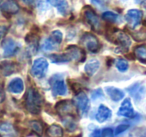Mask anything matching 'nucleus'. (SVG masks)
I'll list each match as a JSON object with an SVG mask.
<instances>
[{"label":"nucleus","instance_id":"22","mask_svg":"<svg viewBox=\"0 0 146 137\" xmlns=\"http://www.w3.org/2000/svg\"><path fill=\"white\" fill-rule=\"evenodd\" d=\"M48 137H63V129L60 125L52 124L47 129Z\"/></svg>","mask_w":146,"mask_h":137},{"label":"nucleus","instance_id":"35","mask_svg":"<svg viewBox=\"0 0 146 137\" xmlns=\"http://www.w3.org/2000/svg\"><path fill=\"white\" fill-rule=\"evenodd\" d=\"M3 99H4V92H3L2 85H1V83H0V103L2 102Z\"/></svg>","mask_w":146,"mask_h":137},{"label":"nucleus","instance_id":"11","mask_svg":"<svg viewBox=\"0 0 146 137\" xmlns=\"http://www.w3.org/2000/svg\"><path fill=\"white\" fill-rule=\"evenodd\" d=\"M73 103L70 101H60L58 104H56V111L61 117L71 116L73 113Z\"/></svg>","mask_w":146,"mask_h":137},{"label":"nucleus","instance_id":"8","mask_svg":"<svg viewBox=\"0 0 146 137\" xmlns=\"http://www.w3.org/2000/svg\"><path fill=\"white\" fill-rule=\"evenodd\" d=\"M51 83V89L54 95H59V96H63V95L67 94V86L65 81L63 78H52L50 81Z\"/></svg>","mask_w":146,"mask_h":137},{"label":"nucleus","instance_id":"19","mask_svg":"<svg viewBox=\"0 0 146 137\" xmlns=\"http://www.w3.org/2000/svg\"><path fill=\"white\" fill-rule=\"evenodd\" d=\"M1 10L8 14H15L16 12H18L19 6L14 0H5L1 4Z\"/></svg>","mask_w":146,"mask_h":137},{"label":"nucleus","instance_id":"30","mask_svg":"<svg viewBox=\"0 0 146 137\" xmlns=\"http://www.w3.org/2000/svg\"><path fill=\"white\" fill-rule=\"evenodd\" d=\"M128 128H129V125H128V124H120V125H118V126L116 127L115 131H114V135H119L120 133L124 132V131L127 130Z\"/></svg>","mask_w":146,"mask_h":137},{"label":"nucleus","instance_id":"38","mask_svg":"<svg viewBox=\"0 0 146 137\" xmlns=\"http://www.w3.org/2000/svg\"><path fill=\"white\" fill-rule=\"evenodd\" d=\"M142 1H144V0H135V3H141Z\"/></svg>","mask_w":146,"mask_h":137},{"label":"nucleus","instance_id":"5","mask_svg":"<svg viewBox=\"0 0 146 137\" xmlns=\"http://www.w3.org/2000/svg\"><path fill=\"white\" fill-rule=\"evenodd\" d=\"M74 103H75L76 107L79 110V112L82 115H86L87 112L89 111L90 108V103H89V98L87 97V95L84 92H80L74 98Z\"/></svg>","mask_w":146,"mask_h":137},{"label":"nucleus","instance_id":"21","mask_svg":"<svg viewBox=\"0 0 146 137\" xmlns=\"http://www.w3.org/2000/svg\"><path fill=\"white\" fill-rule=\"evenodd\" d=\"M100 67V62L97 60V59H91L89 62H87L85 64V67H84V70H85V73L89 76H92L93 74H95L97 72V70Z\"/></svg>","mask_w":146,"mask_h":137},{"label":"nucleus","instance_id":"39","mask_svg":"<svg viewBox=\"0 0 146 137\" xmlns=\"http://www.w3.org/2000/svg\"><path fill=\"white\" fill-rule=\"evenodd\" d=\"M123 1H126V0H123Z\"/></svg>","mask_w":146,"mask_h":137},{"label":"nucleus","instance_id":"26","mask_svg":"<svg viewBox=\"0 0 146 137\" xmlns=\"http://www.w3.org/2000/svg\"><path fill=\"white\" fill-rule=\"evenodd\" d=\"M128 67H129V64H128L127 60H125V59L120 58L116 61V68H117L120 72H125V71H127Z\"/></svg>","mask_w":146,"mask_h":137},{"label":"nucleus","instance_id":"10","mask_svg":"<svg viewBox=\"0 0 146 137\" xmlns=\"http://www.w3.org/2000/svg\"><path fill=\"white\" fill-rule=\"evenodd\" d=\"M117 114L118 116L126 117V118H133L135 116V112H134L133 106H132V103L129 98L124 99L119 110H118Z\"/></svg>","mask_w":146,"mask_h":137},{"label":"nucleus","instance_id":"17","mask_svg":"<svg viewBox=\"0 0 146 137\" xmlns=\"http://www.w3.org/2000/svg\"><path fill=\"white\" fill-rule=\"evenodd\" d=\"M105 92H106V94H107L112 100L115 101V102H118V101H120L121 99L124 98V92L121 89L116 88V87H113V86L106 87Z\"/></svg>","mask_w":146,"mask_h":137},{"label":"nucleus","instance_id":"31","mask_svg":"<svg viewBox=\"0 0 146 137\" xmlns=\"http://www.w3.org/2000/svg\"><path fill=\"white\" fill-rule=\"evenodd\" d=\"M103 96V92H102V90L100 88H98V89H96V90H94L93 92H92V94H91V97H92V99H99V98H101V97Z\"/></svg>","mask_w":146,"mask_h":137},{"label":"nucleus","instance_id":"1","mask_svg":"<svg viewBox=\"0 0 146 137\" xmlns=\"http://www.w3.org/2000/svg\"><path fill=\"white\" fill-rule=\"evenodd\" d=\"M25 107L32 114L40 113L42 107V97L35 88L30 87L27 90L25 95Z\"/></svg>","mask_w":146,"mask_h":137},{"label":"nucleus","instance_id":"16","mask_svg":"<svg viewBox=\"0 0 146 137\" xmlns=\"http://www.w3.org/2000/svg\"><path fill=\"white\" fill-rule=\"evenodd\" d=\"M8 91L13 94H20L24 90V83L23 80L19 77L13 78L10 82L8 83Z\"/></svg>","mask_w":146,"mask_h":137},{"label":"nucleus","instance_id":"32","mask_svg":"<svg viewBox=\"0 0 146 137\" xmlns=\"http://www.w3.org/2000/svg\"><path fill=\"white\" fill-rule=\"evenodd\" d=\"M114 133L112 128H105L102 130V137H112Z\"/></svg>","mask_w":146,"mask_h":137},{"label":"nucleus","instance_id":"36","mask_svg":"<svg viewBox=\"0 0 146 137\" xmlns=\"http://www.w3.org/2000/svg\"><path fill=\"white\" fill-rule=\"evenodd\" d=\"M22 1H23L24 3H30L31 1H32V0H22Z\"/></svg>","mask_w":146,"mask_h":137},{"label":"nucleus","instance_id":"37","mask_svg":"<svg viewBox=\"0 0 146 137\" xmlns=\"http://www.w3.org/2000/svg\"><path fill=\"white\" fill-rule=\"evenodd\" d=\"M143 7H144V9H145V11H146V0H144V1H143Z\"/></svg>","mask_w":146,"mask_h":137},{"label":"nucleus","instance_id":"29","mask_svg":"<svg viewBox=\"0 0 146 137\" xmlns=\"http://www.w3.org/2000/svg\"><path fill=\"white\" fill-rule=\"evenodd\" d=\"M91 3L98 6L99 8H103V7L107 6V4L109 3V0H91Z\"/></svg>","mask_w":146,"mask_h":137},{"label":"nucleus","instance_id":"28","mask_svg":"<svg viewBox=\"0 0 146 137\" xmlns=\"http://www.w3.org/2000/svg\"><path fill=\"white\" fill-rule=\"evenodd\" d=\"M129 137H146V131L144 129H135L132 131Z\"/></svg>","mask_w":146,"mask_h":137},{"label":"nucleus","instance_id":"25","mask_svg":"<svg viewBox=\"0 0 146 137\" xmlns=\"http://www.w3.org/2000/svg\"><path fill=\"white\" fill-rule=\"evenodd\" d=\"M29 125H30L31 129H32L37 135H42L43 127H42L41 122H39V121H37V120H33L29 122Z\"/></svg>","mask_w":146,"mask_h":137},{"label":"nucleus","instance_id":"14","mask_svg":"<svg viewBox=\"0 0 146 137\" xmlns=\"http://www.w3.org/2000/svg\"><path fill=\"white\" fill-rule=\"evenodd\" d=\"M67 55H68L69 59L75 61H82L84 59V53L82 49H80L77 46H69L65 51Z\"/></svg>","mask_w":146,"mask_h":137},{"label":"nucleus","instance_id":"15","mask_svg":"<svg viewBox=\"0 0 146 137\" xmlns=\"http://www.w3.org/2000/svg\"><path fill=\"white\" fill-rule=\"evenodd\" d=\"M0 137H18V133L10 123H0Z\"/></svg>","mask_w":146,"mask_h":137},{"label":"nucleus","instance_id":"34","mask_svg":"<svg viewBox=\"0 0 146 137\" xmlns=\"http://www.w3.org/2000/svg\"><path fill=\"white\" fill-rule=\"evenodd\" d=\"M90 137H102L101 130H99V129H96V130H94L93 132L91 133Z\"/></svg>","mask_w":146,"mask_h":137},{"label":"nucleus","instance_id":"20","mask_svg":"<svg viewBox=\"0 0 146 137\" xmlns=\"http://www.w3.org/2000/svg\"><path fill=\"white\" fill-rule=\"evenodd\" d=\"M128 91H129L130 95H131L133 98H135L136 101H137V100H140V99L142 98L145 89H144V87L142 86V85L137 84V83H136V84L130 86L129 88H128Z\"/></svg>","mask_w":146,"mask_h":137},{"label":"nucleus","instance_id":"3","mask_svg":"<svg viewBox=\"0 0 146 137\" xmlns=\"http://www.w3.org/2000/svg\"><path fill=\"white\" fill-rule=\"evenodd\" d=\"M48 70V62L45 58H37L34 60L31 73L36 78H43Z\"/></svg>","mask_w":146,"mask_h":137},{"label":"nucleus","instance_id":"6","mask_svg":"<svg viewBox=\"0 0 146 137\" xmlns=\"http://www.w3.org/2000/svg\"><path fill=\"white\" fill-rule=\"evenodd\" d=\"M143 13L139 9H130L125 15V19L131 27H137L141 23Z\"/></svg>","mask_w":146,"mask_h":137},{"label":"nucleus","instance_id":"9","mask_svg":"<svg viewBox=\"0 0 146 137\" xmlns=\"http://www.w3.org/2000/svg\"><path fill=\"white\" fill-rule=\"evenodd\" d=\"M45 2L49 3L50 5L54 6L55 8H57V10L63 15L66 14L69 9V5H68V2H67V0H39L38 5L39 6H41V5L44 6Z\"/></svg>","mask_w":146,"mask_h":137},{"label":"nucleus","instance_id":"33","mask_svg":"<svg viewBox=\"0 0 146 137\" xmlns=\"http://www.w3.org/2000/svg\"><path fill=\"white\" fill-rule=\"evenodd\" d=\"M7 32V27L6 26H0V40L5 36Z\"/></svg>","mask_w":146,"mask_h":137},{"label":"nucleus","instance_id":"12","mask_svg":"<svg viewBox=\"0 0 146 137\" xmlns=\"http://www.w3.org/2000/svg\"><path fill=\"white\" fill-rule=\"evenodd\" d=\"M113 36L115 38V42L122 48L128 49L131 45V39L123 31H116L113 34Z\"/></svg>","mask_w":146,"mask_h":137},{"label":"nucleus","instance_id":"24","mask_svg":"<svg viewBox=\"0 0 146 137\" xmlns=\"http://www.w3.org/2000/svg\"><path fill=\"white\" fill-rule=\"evenodd\" d=\"M50 59L53 63H67L70 61L68 55L66 53H62V54H54L50 55Z\"/></svg>","mask_w":146,"mask_h":137},{"label":"nucleus","instance_id":"27","mask_svg":"<svg viewBox=\"0 0 146 137\" xmlns=\"http://www.w3.org/2000/svg\"><path fill=\"white\" fill-rule=\"evenodd\" d=\"M102 18L108 22H116L118 19V14L111 12V11H106L102 14Z\"/></svg>","mask_w":146,"mask_h":137},{"label":"nucleus","instance_id":"18","mask_svg":"<svg viewBox=\"0 0 146 137\" xmlns=\"http://www.w3.org/2000/svg\"><path fill=\"white\" fill-rule=\"evenodd\" d=\"M110 117H111V110L105 105H100L98 107L97 113H96V120L98 122L102 123L107 121Z\"/></svg>","mask_w":146,"mask_h":137},{"label":"nucleus","instance_id":"4","mask_svg":"<svg viewBox=\"0 0 146 137\" xmlns=\"http://www.w3.org/2000/svg\"><path fill=\"white\" fill-rule=\"evenodd\" d=\"M81 44L85 46L86 49L92 53L97 52L100 48L99 40L91 33H85L81 37Z\"/></svg>","mask_w":146,"mask_h":137},{"label":"nucleus","instance_id":"13","mask_svg":"<svg viewBox=\"0 0 146 137\" xmlns=\"http://www.w3.org/2000/svg\"><path fill=\"white\" fill-rule=\"evenodd\" d=\"M84 17H85L86 21L90 24V26L92 27L93 29L95 30H98L100 28V21H99V18L98 16L95 14L92 9L90 8H87L85 11H84Z\"/></svg>","mask_w":146,"mask_h":137},{"label":"nucleus","instance_id":"2","mask_svg":"<svg viewBox=\"0 0 146 137\" xmlns=\"http://www.w3.org/2000/svg\"><path fill=\"white\" fill-rule=\"evenodd\" d=\"M63 39V34L60 30H54L51 32L50 36L48 38H46L43 41L42 45V49L44 51H52L58 47V45L62 42Z\"/></svg>","mask_w":146,"mask_h":137},{"label":"nucleus","instance_id":"23","mask_svg":"<svg viewBox=\"0 0 146 137\" xmlns=\"http://www.w3.org/2000/svg\"><path fill=\"white\" fill-rule=\"evenodd\" d=\"M135 56L137 57V59L141 62H146V46L145 45H141L138 46L134 50Z\"/></svg>","mask_w":146,"mask_h":137},{"label":"nucleus","instance_id":"7","mask_svg":"<svg viewBox=\"0 0 146 137\" xmlns=\"http://www.w3.org/2000/svg\"><path fill=\"white\" fill-rule=\"evenodd\" d=\"M2 49H3V55L5 57H11L19 49V44L12 38H6L2 42Z\"/></svg>","mask_w":146,"mask_h":137}]
</instances>
